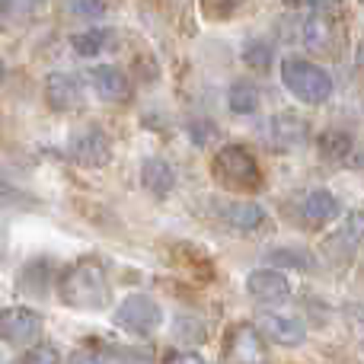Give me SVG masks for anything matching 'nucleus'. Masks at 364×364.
<instances>
[{"instance_id": "obj_1", "label": "nucleus", "mask_w": 364, "mask_h": 364, "mask_svg": "<svg viewBox=\"0 0 364 364\" xmlns=\"http://www.w3.org/2000/svg\"><path fill=\"white\" fill-rule=\"evenodd\" d=\"M58 294H61V304L74 310H102L112 297V288H109V275L100 259L83 256L61 272Z\"/></svg>"}, {"instance_id": "obj_2", "label": "nucleus", "mask_w": 364, "mask_h": 364, "mask_svg": "<svg viewBox=\"0 0 364 364\" xmlns=\"http://www.w3.org/2000/svg\"><path fill=\"white\" fill-rule=\"evenodd\" d=\"M211 170H214V179H218L224 188H230V192L252 195L262 188V170H259L256 157L240 144L220 147V151L214 154Z\"/></svg>"}, {"instance_id": "obj_3", "label": "nucleus", "mask_w": 364, "mask_h": 364, "mask_svg": "<svg viewBox=\"0 0 364 364\" xmlns=\"http://www.w3.org/2000/svg\"><path fill=\"white\" fill-rule=\"evenodd\" d=\"M282 83L304 106H323L333 96V77H329V70L314 61H304V58H284Z\"/></svg>"}, {"instance_id": "obj_4", "label": "nucleus", "mask_w": 364, "mask_h": 364, "mask_svg": "<svg viewBox=\"0 0 364 364\" xmlns=\"http://www.w3.org/2000/svg\"><path fill=\"white\" fill-rule=\"evenodd\" d=\"M115 326L132 333V336H138V339H147V336H154L160 326H164V310H160V304L154 301V297L132 294L119 304V310H115Z\"/></svg>"}, {"instance_id": "obj_5", "label": "nucleus", "mask_w": 364, "mask_h": 364, "mask_svg": "<svg viewBox=\"0 0 364 364\" xmlns=\"http://www.w3.org/2000/svg\"><path fill=\"white\" fill-rule=\"evenodd\" d=\"M224 361L227 364H269V348L259 333V326L252 323H237L227 333L224 346Z\"/></svg>"}, {"instance_id": "obj_6", "label": "nucleus", "mask_w": 364, "mask_h": 364, "mask_svg": "<svg viewBox=\"0 0 364 364\" xmlns=\"http://www.w3.org/2000/svg\"><path fill=\"white\" fill-rule=\"evenodd\" d=\"M42 336V316L29 307H4L0 310V339L13 348L36 346Z\"/></svg>"}, {"instance_id": "obj_7", "label": "nucleus", "mask_w": 364, "mask_h": 364, "mask_svg": "<svg viewBox=\"0 0 364 364\" xmlns=\"http://www.w3.org/2000/svg\"><path fill=\"white\" fill-rule=\"evenodd\" d=\"M70 157L87 170H100L112 160V141L100 125H87L70 138Z\"/></svg>"}, {"instance_id": "obj_8", "label": "nucleus", "mask_w": 364, "mask_h": 364, "mask_svg": "<svg viewBox=\"0 0 364 364\" xmlns=\"http://www.w3.org/2000/svg\"><path fill=\"white\" fill-rule=\"evenodd\" d=\"M246 294L256 304H272V307H278V304H284L291 297V284L278 269H256L246 275Z\"/></svg>"}, {"instance_id": "obj_9", "label": "nucleus", "mask_w": 364, "mask_h": 364, "mask_svg": "<svg viewBox=\"0 0 364 364\" xmlns=\"http://www.w3.org/2000/svg\"><path fill=\"white\" fill-rule=\"evenodd\" d=\"M265 134H269L272 147H278V151H294V147H301L304 141H307L310 125H307V119H301V115H294V112H278L269 119Z\"/></svg>"}, {"instance_id": "obj_10", "label": "nucleus", "mask_w": 364, "mask_h": 364, "mask_svg": "<svg viewBox=\"0 0 364 364\" xmlns=\"http://www.w3.org/2000/svg\"><path fill=\"white\" fill-rule=\"evenodd\" d=\"M259 333L265 339H272L275 346L284 348H297L304 339H307V326H304L297 316H284V314H262L259 316Z\"/></svg>"}, {"instance_id": "obj_11", "label": "nucleus", "mask_w": 364, "mask_h": 364, "mask_svg": "<svg viewBox=\"0 0 364 364\" xmlns=\"http://www.w3.org/2000/svg\"><path fill=\"white\" fill-rule=\"evenodd\" d=\"M90 83L100 93V100L106 102H128L132 100V80L125 77V70L112 68V64H100L90 70Z\"/></svg>"}, {"instance_id": "obj_12", "label": "nucleus", "mask_w": 364, "mask_h": 364, "mask_svg": "<svg viewBox=\"0 0 364 364\" xmlns=\"http://www.w3.org/2000/svg\"><path fill=\"white\" fill-rule=\"evenodd\" d=\"M80 83L74 80L70 74L64 70H51L45 77V102H48L55 112H70V109L80 106Z\"/></svg>"}, {"instance_id": "obj_13", "label": "nucleus", "mask_w": 364, "mask_h": 364, "mask_svg": "<svg viewBox=\"0 0 364 364\" xmlns=\"http://www.w3.org/2000/svg\"><path fill=\"white\" fill-rule=\"evenodd\" d=\"M220 218L237 233H256L265 227L269 214H265V208L256 205V201H227V205L220 208Z\"/></svg>"}, {"instance_id": "obj_14", "label": "nucleus", "mask_w": 364, "mask_h": 364, "mask_svg": "<svg viewBox=\"0 0 364 364\" xmlns=\"http://www.w3.org/2000/svg\"><path fill=\"white\" fill-rule=\"evenodd\" d=\"M141 186L154 195V198H166L176 186V170L166 164L164 157H147L141 164Z\"/></svg>"}, {"instance_id": "obj_15", "label": "nucleus", "mask_w": 364, "mask_h": 364, "mask_svg": "<svg viewBox=\"0 0 364 364\" xmlns=\"http://www.w3.org/2000/svg\"><path fill=\"white\" fill-rule=\"evenodd\" d=\"M301 211L310 224L320 227V224H329V220L339 218V201H336V195L329 192V188H314V192L304 198Z\"/></svg>"}, {"instance_id": "obj_16", "label": "nucleus", "mask_w": 364, "mask_h": 364, "mask_svg": "<svg viewBox=\"0 0 364 364\" xmlns=\"http://www.w3.org/2000/svg\"><path fill=\"white\" fill-rule=\"evenodd\" d=\"M265 262L272 269H297V272H314L316 269V256L304 246H275V250L265 252Z\"/></svg>"}, {"instance_id": "obj_17", "label": "nucleus", "mask_w": 364, "mask_h": 364, "mask_svg": "<svg viewBox=\"0 0 364 364\" xmlns=\"http://www.w3.org/2000/svg\"><path fill=\"white\" fill-rule=\"evenodd\" d=\"M301 36H304V45H307L310 51H316V55H323V51L333 48L336 42V29H333V19L326 16H307L301 23Z\"/></svg>"}, {"instance_id": "obj_18", "label": "nucleus", "mask_w": 364, "mask_h": 364, "mask_svg": "<svg viewBox=\"0 0 364 364\" xmlns=\"http://www.w3.org/2000/svg\"><path fill=\"white\" fill-rule=\"evenodd\" d=\"M355 151V141L348 132L342 128H329V132L320 134V157L329 160V164H346Z\"/></svg>"}, {"instance_id": "obj_19", "label": "nucleus", "mask_w": 364, "mask_h": 364, "mask_svg": "<svg viewBox=\"0 0 364 364\" xmlns=\"http://www.w3.org/2000/svg\"><path fill=\"white\" fill-rule=\"evenodd\" d=\"M48 278H51V262L48 259H32V262H26L23 272H19V291L38 297V294L48 291Z\"/></svg>"}, {"instance_id": "obj_20", "label": "nucleus", "mask_w": 364, "mask_h": 364, "mask_svg": "<svg viewBox=\"0 0 364 364\" xmlns=\"http://www.w3.org/2000/svg\"><path fill=\"white\" fill-rule=\"evenodd\" d=\"M112 38H115V32H109V29H87V32L70 36V48L80 58H93V55H100V51H106Z\"/></svg>"}, {"instance_id": "obj_21", "label": "nucleus", "mask_w": 364, "mask_h": 364, "mask_svg": "<svg viewBox=\"0 0 364 364\" xmlns=\"http://www.w3.org/2000/svg\"><path fill=\"white\" fill-rule=\"evenodd\" d=\"M227 106H230V112H237V115H252L259 109V90H256V83L237 80L230 87V93H227Z\"/></svg>"}, {"instance_id": "obj_22", "label": "nucleus", "mask_w": 364, "mask_h": 364, "mask_svg": "<svg viewBox=\"0 0 364 364\" xmlns=\"http://www.w3.org/2000/svg\"><path fill=\"white\" fill-rule=\"evenodd\" d=\"M358 250V243H355L352 237H348L346 230L339 227V233H333V237L326 240V246H323V252H326V259H333L336 265H346L348 259H352V252Z\"/></svg>"}, {"instance_id": "obj_23", "label": "nucleus", "mask_w": 364, "mask_h": 364, "mask_svg": "<svg viewBox=\"0 0 364 364\" xmlns=\"http://www.w3.org/2000/svg\"><path fill=\"white\" fill-rule=\"evenodd\" d=\"M243 64L252 70H269L272 68V45L265 42H250L243 48Z\"/></svg>"}, {"instance_id": "obj_24", "label": "nucleus", "mask_w": 364, "mask_h": 364, "mask_svg": "<svg viewBox=\"0 0 364 364\" xmlns=\"http://www.w3.org/2000/svg\"><path fill=\"white\" fill-rule=\"evenodd\" d=\"M173 329H176V336L186 346H198V342L208 339V329L201 326V320H192V316H179Z\"/></svg>"}, {"instance_id": "obj_25", "label": "nucleus", "mask_w": 364, "mask_h": 364, "mask_svg": "<svg viewBox=\"0 0 364 364\" xmlns=\"http://www.w3.org/2000/svg\"><path fill=\"white\" fill-rule=\"evenodd\" d=\"M23 364H61V355H58V348L48 346V342H36V346H29V352L23 355Z\"/></svg>"}, {"instance_id": "obj_26", "label": "nucleus", "mask_w": 364, "mask_h": 364, "mask_svg": "<svg viewBox=\"0 0 364 364\" xmlns=\"http://www.w3.org/2000/svg\"><path fill=\"white\" fill-rule=\"evenodd\" d=\"M68 10L80 19H100L106 16V0H68Z\"/></svg>"}, {"instance_id": "obj_27", "label": "nucleus", "mask_w": 364, "mask_h": 364, "mask_svg": "<svg viewBox=\"0 0 364 364\" xmlns=\"http://www.w3.org/2000/svg\"><path fill=\"white\" fill-rule=\"evenodd\" d=\"M201 6L211 19H227L240 6V0H201Z\"/></svg>"}, {"instance_id": "obj_28", "label": "nucleus", "mask_w": 364, "mask_h": 364, "mask_svg": "<svg viewBox=\"0 0 364 364\" xmlns=\"http://www.w3.org/2000/svg\"><path fill=\"white\" fill-rule=\"evenodd\" d=\"M304 6H310V10L316 13V16H326V19H333L336 13L346 6V0H301Z\"/></svg>"}, {"instance_id": "obj_29", "label": "nucleus", "mask_w": 364, "mask_h": 364, "mask_svg": "<svg viewBox=\"0 0 364 364\" xmlns=\"http://www.w3.org/2000/svg\"><path fill=\"white\" fill-rule=\"evenodd\" d=\"M164 364H208L198 352H170Z\"/></svg>"}, {"instance_id": "obj_30", "label": "nucleus", "mask_w": 364, "mask_h": 364, "mask_svg": "<svg viewBox=\"0 0 364 364\" xmlns=\"http://www.w3.org/2000/svg\"><path fill=\"white\" fill-rule=\"evenodd\" d=\"M68 364H102V358H100V355H93V352H83V348H80V352H74V355H70Z\"/></svg>"}, {"instance_id": "obj_31", "label": "nucleus", "mask_w": 364, "mask_h": 364, "mask_svg": "<svg viewBox=\"0 0 364 364\" xmlns=\"http://www.w3.org/2000/svg\"><path fill=\"white\" fill-rule=\"evenodd\" d=\"M4 77H6V64H4V58H0V83H4Z\"/></svg>"}, {"instance_id": "obj_32", "label": "nucleus", "mask_w": 364, "mask_h": 364, "mask_svg": "<svg viewBox=\"0 0 364 364\" xmlns=\"http://www.w3.org/2000/svg\"><path fill=\"white\" fill-rule=\"evenodd\" d=\"M358 64L364 68V42H361V48H358Z\"/></svg>"}, {"instance_id": "obj_33", "label": "nucleus", "mask_w": 364, "mask_h": 364, "mask_svg": "<svg viewBox=\"0 0 364 364\" xmlns=\"http://www.w3.org/2000/svg\"><path fill=\"white\" fill-rule=\"evenodd\" d=\"M361 109H364V102H361Z\"/></svg>"}, {"instance_id": "obj_34", "label": "nucleus", "mask_w": 364, "mask_h": 364, "mask_svg": "<svg viewBox=\"0 0 364 364\" xmlns=\"http://www.w3.org/2000/svg\"><path fill=\"white\" fill-rule=\"evenodd\" d=\"M361 4H364V0H361Z\"/></svg>"}]
</instances>
